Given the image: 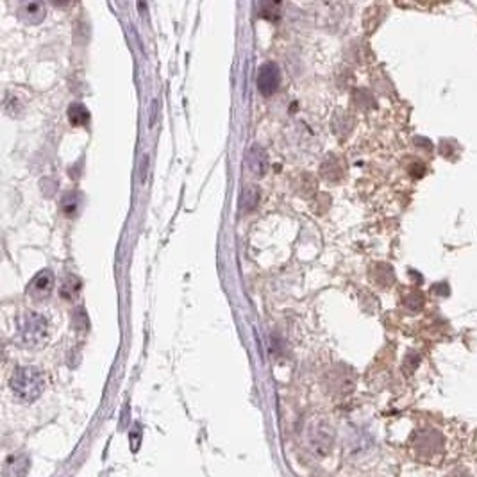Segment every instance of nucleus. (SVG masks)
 I'll return each mask as SVG.
<instances>
[{
    "mask_svg": "<svg viewBox=\"0 0 477 477\" xmlns=\"http://www.w3.org/2000/svg\"><path fill=\"white\" fill-rule=\"evenodd\" d=\"M11 390L24 402H32L44 393L45 379L41 370L36 366H20L11 377Z\"/></svg>",
    "mask_w": 477,
    "mask_h": 477,
    "instance_id": "f257e3e1",
    "label": "nucleus"
},
{
    "mask_svg": "<svg viewBox=\"0 0 477 477\" xmlns=\"http://www.w3.org/2000/svg\"><path fill=\"white\" fill-rule=\"evenodd\" d=\"M18 333H20V340L26 345L36 347L44 344L48 333L47 318L36 311H26L18 320Z\"/></svg>",
    "mask_w": 477,
    "mask_h": 477,
    "instance_id": "f03ea898",
    "label": "nucleus"
},
{
    "mask_svg": "<svg viewBox=\"0 0 477 477\" xmlns=\"http://www.w3.org/2000/svg\"><path fill=\"white\" fill-rule=\"evenodd\" d=\"M256 81H258V90L261 91L263 95H267L268 97V95L275 93L281 84L279 66L275 65V63H265V65H261Z\"/></svg>",
    "mask_w": 477,
    "mask_h": 477,
    "instance_id": "7ed1b4c3",
    "label": "nucleus"
},
{
    "mask_svg": "<svg viewBox=\"0 0 477 477\" xmlns=\"http://www.w3.org/2000/svg\"><path fill=\"white\" fill-rule=\"evenodd\" d=\"M54 288V274L50 270H41L35 275V279L30 281L29 292L35 297H47Z\"/></svg>",
    "mask_w": 477,
    "mask_h": 477,
    "instance_id": "20e7f679",
    "label": "nucleus"
},
{
    "mask_svg": "<svg viewBox=\"0 0 477 477\" xmlns=\"http://www.w3.org/2000/svg\"><path fill=\"white\" fill-rule=\"evenodd\" d=\"M249 168L250 172L254 174V176L258 177H263L265 174H267L268 170V156L267 152H265V149L259 145H254L252 149L249 151Z\"/></svg>",
    "mask_w": 477,
    "mask_h": 477,
    "instance_id": "39448f33",
    "label": "nucleus"
},
{
    "mask_svg": "<svg viewBox=\"0 0 477 477\" xmlns=\"http://www.w3.org/2000/svg\"><path fill=\"white\" fill-rule=\"evenodd\" d=\"M20 15L26 22L38 24L45 18V8L41 4H27L20 9Z\"/></svg>",
    "mask_w": 477,
    "mask_h": 477,
    "instance_id": "423d86ee",
    "label": "nucleus"
},
{
    "mask_svg": "<svg viewBox=\"0 0 477 477\" xmlns=\"http://www.w3.org/2000/svg\"><path fill=\"white\" fill-rule=\"evenodd\" d=\"M68 118L73 125H82L86 124L90 115H88V109L82 104H72L68 109Z\"/></svg>",
    "mask_w": 477,
    "mask_h": 477,
    "instance_id": "0eeeda50",
    "label": "nucleus"
},
{
    "mask_svg": "<svg viewBox=\"0 0 477 477\" xmlns=\"http://www.w3.org/2000/svg\"><path fill=\"white\" fill-rule=\"evenodd\" d=\"M259 194L256 188H247L241 195V209L243 211H252L254 207L258 206Z\"/></svg>",
    "mask_w": 477,
    "mask_h": 477,
    "instance_id": "6e6552de",
    "label": "nucleus"
},
{
    "mask_svg": "<svg viewBox=\"0 0 477 477\" xmlns=\"http://www.w3.org/2000/svg\"><path fill=\"white\" fill-rule=\"evenodd\" d=\"M63 209H65V213L68 216H72L75 213V209H77V198H75V195H66L63 198Z\"/></svg>",
    "mask_w": 477,
    "mask_h": 477,
    "instance_id": "1a4fd4ad",
    "label": "nucleus"
}]
</instances>
